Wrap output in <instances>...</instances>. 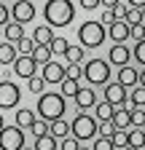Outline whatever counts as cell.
I'll return each mask as SVG.
<instances>
[{
	"mask_svg": "<svg viewBox=\"0 0 145 150\" xmlns=\"http://www.w3.org/2000/svg\"><path fill=\"white\" fill-rule=\"evenodd\" d=\"M30 56H32L35 64H48V62H51V51H48V46H35Z\"/></svg>",
	"mask_w": 145,
	"mask_h": 150,
	"instance_id": "ffe728a7",
	"label": "cell"
},
{
	"mask_svg": "<svg viewBox=\"0 0 145 150\" xmlns=\"http://www.w3.org/2000/svg\"><path fill=\"white\" fill-rule=\"evenodd\" d=\"M124 22L129 27H142V8H129L124 16Z\"/></svg>",
	"mask_w": 145,
	"mask_h": 150,
	"instance_id": "484cf974",
	"label": "cell"
},
{
	"mask_svg": "<svg viewBox=\"0 0 145 150\" xmlns=\"http://www.w3.org/2000/svg\"><path fill=\"white\" fill-rule=\"evenodd\" d=\"M11 64H14V75H19V78H27V81L35 75V67H38V64L32 62V56H16Z\"/></svg>",
	"mask_w": 145,
	"mask_h": 150,
	"instance_id": "7c38bea8",
	"label": "cell"
},
{
	"mask_svg": "<svg viewBox=\"0 0 145 150\" xmlns=\"http://www.w3.org/2000/svg\"><path fill=\"white\" fill-rule=\"evenodd\" d=\"M48 134H51L54 139H65V137L70 134V123H67L65 118H57V121H51V123H48Z\"/></svg>",
	"mask_w": 145,
	"mask_h": 150,
	"instance_id": "e0dca14e",
	"label": "cell"
},
{
	"mask_svg": "<svg viewBox=\"0 0 145 150\" xmlns=\"http://www.w3.org/2000/svg\"><path fill=\"white\" fill-rule=\"evenodd\" d=\"M113 22H118L116 13H113V8H105V11L100 13V24H102V27H110Z\"/></svg>",
	"mask_w": 145,
	"mask_h": 150,
	"instance_id": "e575fe53",
	"label": "cell"
},
{
	"mask_svg": "<svg viewBox=\"0 0 145 150\" xmlns=\"http://www.w3.org/2000/svg\"><path fill=\"white\" fill-rule=\"evenodd\" d=\"M14 121H16V123H14L16 129H22V131H24V129H30V123L35 121V112H32V110H27V107H22V110H16Z\"/></svg>",
	"mask_w": 145,
	"mask_h": 150,
	"instance_id": "d6986e66",
	"label": "cell"
},
{
	"mask_svg": "<svg viewBox=\"0 0 145 150\" xmlns=\"http://www.w3.org/2000/svg\"><path fill=\"white\" fill-rule=\"evenodd\" d=\"M129 35L134 38V40H142V35H145V32H142V27H129Z\"/></svg>",
	"mask_w": 145,
	"mask_h": 150,
	"instance_id": "b9f144b4",
	"label": "cell"
},
{
	"mask_svg": "<svg viewBox=\"0 0 145 150\" xmlns=\"http://www.w3.org/2000/svg\"><path fill=\"white\" fill-rule=\"evenodd\" d=\"M16 56H19V54H16V48L11 43H0V64H11Z\"/></svg>",
	"mask_w": 145,
	"mask_h": 150,
	"instance_id": "603a6c76",
	"label": "cell"
},
{
	"mask_svg": "<svg viewBox=\"0 0 145 150\" xmlns=\"http://www.w3.org/2000/svg\"><path fill=\"white\" fill-rule=\"evenodd\" d=\"M78 40H81V48H97L105 43V27L100 22H83L78 27Z\"/></svg>",
	"mask_w": 145,
	"mask_h": 150,
	"instance_id": "3957f363",
	"label": "cell"
},
{
	"mask_svg": "<svg viewBox=\"0 0 145 150\" xmlns=\"http://www.w3.org/2000/svg\"><path fill=\"white\" fill-rule=\"evenodd\" d=\"M92 150H116V147H113V142H110V139L100 137V139H94V147H92Z\"/></svg>",
	"mask_w": 145,
	"mask_h": 150,
	"instance_id": "f35d334b",
	"label": "cell"
},
{
	"mask_svg": "<svg viewBox=\"0 0 145 150\" xmlns=\"http://www.w3.org/2000/svg\"><path fill=\"white\" fill-rule=\"evenodd\" d=\"M83 70V78L89 81V83H94V86H105L107 83V78H110V64H107L105 59H89L86 62V67H81Z\"/></svg>",
	"mask_w": 145,
	"mask_h": 150,
	"instance_id": "277c9868",
	"label": "cell"
},
{
	"mask_svg": "<svg viewBox=\"0 0 145 150\" xmlns=\"http://www.w3.org/2000/svg\"><path fill=\"white\" fill-rule=\"evenodd\" d=\"M6 38H8V43L14 46L19 38H24V30H22V24H16V22H8L6 24Z\"/></svg>",
	"mask_w": 145,
	"mask_h": 150,
	"instance_id": "7402d4cb",
	"label": "cell"
},
{
	"mask_svg": "<svg viewBox=\"0 0 145 150\" xmlns=\"http://www.w3.org/2000/svg\"><path fill=\"white\" fill-rule=\"evenodd\" d=\"M43 16L48 27H67L75 16V8H72L70 0H48L43 6Z\"/></svg>",
	"mask_w": 145,
	"mask_h": 150,
	"instance_id": "6da1fadb",
	"label": "cell"
},
{
	"mask_svg": "<svg viewBox=\"0 0 145 150\" xmlns=\"http://www.w3.org/2000/svg\"><path fill=\"white\" fill-rule=\"evenodd\" d=\"M30 131H32V134H35V139H38V137H43V134H48V123H46V121H41V118H35V121L30 123Z\"/></svg>",
	"mask_w": 145,
	"mask_h": 150,
	"instance_id": "1f68e13d",
	"label": "cell"
},
{
	"mask_svg": "<svg viewBox=\"0 0 145 150\" xmlns=\"http://www.w3.org/2000/svg\"><path fill=\"white\" fill-rule=\"evenodd\" d=\"M41 78H43L46 83H59V81L65 78V64H59V62L43 64V75H41Z\"/></svg>",
	"mask_w": 145,
	"mask_h": 150,
	"instance_id": "4fadbf2b",
	"label": "cell"
},
{
	"mask_svg": "<svg viewBox=\"0 0 145 150\" xmlns=\"http://www.w3.org/2000/svg\"><path fill=\"white\" fill-rule=\"evenodd\" d=\"M24 147V131L16 126L0 129V150H22Z\"/></svg>",
	"mask_w": 145,
	"mask_h": 150,
	"instance_id": "8992f818",
	"label": "cell"
},
{
	"mask_svg": "<svg viewBox=\"0 0 145 150\" xmlns=\"http://www.w3.org/2000/svg\"><path fill=\"white\" fill-rule=\"evenodd\" d=\"M110 142H113L116 150H124L126 145H129V137H126V131H118V129H116V131H113V137H110Z\"/></svg>",
	"mask_w": 145,
	"mask_h": 150,
	"instance_id": "4dcf8cb0",
	"label": "cell"
},
{
	"mask_svg": "<svg viewBox=\"0 0 145 150\" xmlns=\"http://www.w3.org/2000/svg\"><path fill=\"white\" fill-rule=\"evenodd\" d=\"M30 3H32V0H30Z\"/></svg>",
	"mask_w": 145,
	"mask_h": 150,
	"instance_id": "c3c4849f",
	"label": "cell"
},
{
	"mask_svg": "<svg viewBox=\"0 0 145 150\" xmlns=\"http://www.w3.org/2000/svg\"><path fill=\"white\" fill-rule=\"evenodd\" d=\"M126 6H132V8H142V6H145V0H126Z\"/></svg>",
	"mask_w": 145,
	"mask_h": 150,
	"instance_id": "ee69618b",
	"label": "cell"
},
{
	"mask_svg": "<svg viewBox=\"0 0 145 150\" xmlns=\"http://www.w3.org/2000/svg\"><path fill=\"white\" fill-rule=\"evenodd\" d=\"M126 137H129V147H134V150H142V145H145V131H142V129L126 131Z\"/></svg>",
	"mask_w": 145,
	"mask_h": 150,
	"instance_id": "cb8c5ba5",
	"label": "cell"
},
{
	"mask_svg": "<svg viewBox=\"0 0 145 150\" xmlns=\"http://www.w3.org/2000/svg\"><path fill=\"white\" fill-rule=\"evenodd\" d=\"M57 139H54L51 134H43V137H38V139H35V147L32 150H57Z\"/></svg>",
	"mask_w": 145,
	"mask_h": 150,
	"instance_id": "d4e9b609",
	"label": "cell"
},
{
	"mask_svg": "<svg viewBox=\"0 0 145 150\" xmlns=\"http://www.w3.org/2000/svg\"><path fill=\"white\" fill-rule=\"evenodd\" d=\"M70 131H72V137H75V139H92L97 134V118L81 112V115H75V121L70 123Z\"/></svg>",
	"mask_w": 145,
	"mask_h": 150,
	"instance_id": "5b68a950",
	"label": "cell"
},
{
	"mask_svg": "<svg viewBox=\"0 0 145 150\" xmlns=\"http://www.w3.org/2000/svg\"><path fill=\"white\" fill-rule=\"evenodd\" d=\"M8 13L14 16V22L16 24H27V22H32L35 19V6L30 3V0H16L14 3V8H8Z\"/></svg>",
	"mask_w": 145,
	"mask_h": 150,
	"instance_id": "ba28073f",
	"label": "cell"
},
{
	"mask_svg": "<svg viewBox=\"0 0 145 150\" xmlns=\"http://www.w3.org/2000/svg\"><path fill=\"white\" fill-rule=\"evenodd\" d=\"M107 38H110L113 43H124L126 38H129V24L126 22H113L110 27H107V32H105Z\"/></svg>",
	"mask_w": 145,
	"mask_h": 150,
	"instance_id": "9a60e30c",
	"label": "cell"
},
{
	"mask_svg": "<svg viewBox=\"0 0 145 150\" xmlns=\"http://www.w3.org/2000/svg\"><path fill=\"white\" fill-rule=\"evenodd\" d=\"M8 19H11V13H8V8L0 3V27H6L8 24Z\"/></svg>",
	"mask_w": 145,
	"mask_h": 150,
	"instance_id": "ab89813d",
	"label": "cell"
},
{
	"mask_svg": "<svg viewBox=\"0 0 145 150\" xmlns=\"http://www.w3.org/2000/svg\"><path fill=\"white\" fill-rule=\"evenodd\" d=\"M129 59H132L129 46H124V43H113V48L107 51V64H118V67H124V64H129Z\"/></svg>",
	"mask_w": 145,
	"mask_h": 150,
	"instance_id": "8fae6325",
	"label": "cell"
},
{
	"mask_svg": "<svg viewBox=\"0 0 145 150\" xmlns=\"http://www.w3.org/2000/svg\"><path fill=\"white\" fill-rule=\"evenodd\" d=\"M27 86H30V91H32V94H43V78H41V75H32Z\"/></svg>",
	"mask_w": 145,
	"mask_h": 150,
	"instance_id": "8d00e7d4",
	"label": "cell"
},
{
	"mask_svg": "<svg viewBox=\"0 0 145 150\" xmlns=\"http://www.w3.org/2000/svg\"><path fill=\"white\" fill-rule=\"evenodd\" d=\"M126 97H129V94H126V88H124V86L110 83V81L105 83V99H102V102L113 105V107H121V105L126 102Z\"/></svg>",
	"mask_w": 145,
	"mask_h": 150,
	"instance_id": "9c48e42d",
	"label": "cell"
},
{
	"mask_svg": "<svg viewBox=\"0 0 145 150\" xmlns=\"http://www.w3.org/2000/svg\"><path fill=\"white\" fill-rule=\"evenodd\" d=\"M14 48L19 51V56H30L32 48H35V43H32V38H19V40L14 43Z\"/></svg>",
	"mask_w": 145,
	"mask_h": 150,
	"instance_id": "4316f807",
	"label": "cell"
},
{
	"mask_svg": "<svg viewBox=\"0 0 145 150\" xmlns=\"http://www.w3.org/2000/svg\"><path fill=\"white\" fill-rule=\"evenodd\" d=\"M75 105H78L81 110L94 107V105H97V94H94V88H78V94H75Z\"/></svg>",
	"mask_w": 145,
	"mask_h": 150,
	"instance_id": "2e32d148",
	"label": "cell"
},
{
	"mask_svg": "<svg viewBox=\"0 0 145 150\" xmlns=\"http://www.w3.org/2000/svg\"><path fill=\"white\" fill-rule=\"evenodd\" d=\"M81 8H86V11H94V8H100V0H81Z\"/></svg>",
	"mask_w": 145,
	"mask_h": 150,
	"instance_id": "60d3db41",
	"label": "cell"
},
{
	"mask_svg": "<svg viewBox=\"0 0 145 150\" xmlns=\"http://www.w3.org/2000/svg\"><path fill=\"white\" fill-rule=\"evenodd\" d=\"M134 59H137V64H145V40H137V46H134V51H129Z\"/></svg>",
	"mask_w": 145,
	"mask_h": 150,
	"instance_id": "d590c367",
	"label": "cell"
},
{
	"mask_svg": "<svg viewBox=\"0 0 145 150\" xmlns=\"http://www.w3.org/2000/svg\"><path fill=\"white\" fill-rule=\"evenodd\" d=\"M67 46H70L67 38H62V35H54L51 40H48V51H51V56H54V54H65Z\"/></svg>",
	"mask_w": 145,
	"mask_h": 150,
	"instance_id": "44dd1931",
	"label": "cell"
},
{
	"mask_svg": "<svg viewBox=\"0 0 145 150\" xmlns=\"http://www.w3.org/2000/svg\"><path fill=\"white\" fill-rule=\"evenodd\" d=\"M110 123H113V129H118V131H129V126H132V121H129V110H126V107H113Z\"/></svg>",
	"mask_w": 145,
	"mask_h": 150,
	"instance_id": "5bb4252c",
	"label": "cell"
},
{
	"mask_svg": "<svg viewBox=\"0 0 145 150\" xmlns=\"http://www.w3.org/2000/svg\"><path fill=\"white\" fill-rule=\"evenodd\" d=\"M19 86L14 81H0V110H8L19 105Z\"/></svg>",
	"mask_w": 145,
	"mask_h": 150,
	"instance_id": "52a82bcc",
	"label": "cell"
},
{
	"mask_svg": "<svg viewBox=\"0 0 145 150\" xmlns=\"http://www.w3.org/2000/svg\"><path fill=\"white\" fill-rule=\"evenodd\" d=\"M100 6H105V8H116L118 0H100Z\"/></svg>",
	"mask_w": 145,
	"mask_h": 150,
	"instance_id": "7bdbcfd3",
	"label": "cell"
},
{
	"mask_svg": "<svg viewBox=\"0 0 145 150\" xmlns=\"http://www.w3.org/2000/svg\"><path fill=\"white\" fill-rule=\"evenodd\" d=\"M81 145H78V139H70V137H65L59 145H57V150H78Z\"/></svg>",
	"mask_w": 145,
	"mask_h": 150,
	"instance_id": "74e56055",
	"label": "cell"
},
{
	"mask_svg": "<svg viewBox=\"0 0 145 150\" xmlns=\"http://www.w3.org/2000/svg\"><path fill=\"white\" fill-rule=\"evenodd\" d=\"M22 150H32V147H22Z\"/></svg>",
	"mask_w": 145,
	"mask_h": 150,
	"instance_id": "bcb514c9",
	"label": "cell"
},
{
	"mask_svg": "<svg viewBox=\"0 0 145 150\" xmlns=\"http://www.w3.org/2000/svg\"><path fill=\"white\" fill-rule=\"evenodd\" d=\"M83 48L81 46H67V51H65V56H67V62L70 64H81V59H83Z\"/></svg>",
	"mask_w": 145,
	"mask_h": 150,
	"instance_id": "83f0119b",
	"label": "cell"
},
{
	"mask_svg": "<svg viewBox=\"0 0 145 150\" xmlns=\"http://www.w3.org/2000/svg\"><path fill=\"white\" fill-rule=\"evenodd\" d=\"M116 83L124 86V88H129V86H140V83H142V72L134 70V67H129V64H124V67L118 70V81H116Z\"/></svg>",
	"mask_w": 145,
	"mask_h": 150,
	"instance_id": "30bf717a",
	"label": "cell"
},
{
	"mask_svg": "<svg viewBox=\"0 0 145 150\" xmlns=\"http://www.w3.org/2000/svg\"><path fill=\"white\" fill-rule=\"evenodd\" d=\"M65 78H70V81H78V78H83V70H81V64H67V67H65Z\"/></svg>",
	"mask_w": 145,
	"mask_h": 150,
	"instance_id": "836d02e7",
	"label": "cell"
},
{
	"mask_svg": "<svg viewBox=\"0 0 145 150\" xmlns=\"http://www.w3.org/2000/svg\"><path fill=\"white\" fill-rule=\"evenodd\" d=\"M59 86H62V97H75L78 94V81H70V78H62L59 81Z\"/></svg>",
	"mask_w": 145,
	"mask_h": 150,
	"instance_id": "f546056e",
	"label": "cell"
},
{
	"mask_svg": "<svg viewBox=\"0 0 145 150\" xmlns=\"http://www.w3.org/2000/svg\"><path fill=\"white\" fill-rule=\"evenodd\" d=\"M65 97L62 94H57V91H43L41 97H38V115H41V121H46V123H51V121H57V118H62L65 115Z\"/></svg>",
	"mask_w": 145,
	"mask_h": 150,
	"instance_id": "7a4b0ae2",
	"label": "cell"
},
{
	"mask_svg": "<svg viewBox=\"0 0 145 150\" xmlns=\"http://www.w3.org/2000/svg\"><path fill=\"white\" fill-rule=\"evenodd\" d=\"M3 126H6V121H3V115H0V129H3Z\"/></svg>",
	"mask_w": 145,
	"mask_h": 150,
	"instance_id": "f6af8a7d",
	"label": "cell"
},
{
	"mask_svg": "<svg viewBox=\"0 0 145 150\" xmlns=\"http://www.w3.org/2000/svg\"><path fill=\"white\" fill-rule=\"evenodd\" d=\"M78 150H83V147H78ZM86 150H89V147H86Z\"/></svg>",
	"mask_w": 145,
	"mask_h": 150,
	"instance_id": "7dc6e473",
	"label": "cell"
},
{
	"mask_svg": "<svg viewBox=\"0 0 145 150\" xmlns=\"http://www.w3.org/2000/svg\"><path fill=\"white\" fill-rule=\"evenodd\" d=\"M51 38H54L51 27H48V24H41V27H35V32H32V43H35V46H48Z\"/></svg>",
	"mask_w": 145,
	"mask_h": 150,
	"instance_id": "ac0fdd59",
	"label": "cell"
},
{
	"mask_svg": "<svg viewBox=\"0 0 145 150\" xmlns=\"http://www.w3.org/2000/svg\"><path fill=\"white\" fill-rule=\"evenodd\" d=\"M94 112H97V121H110V115H113V105L97 102V105H94Z\"/></svg>",
	"mask_w": 145,
	"mask_h": 150,
	"instance_id": "f1b7e54d",
	"label": "cell"
},
{
	"mask_svg": "<svg viewBox=\"0 0 145 150\" xmlns=\"http://www.w3.org/2000/svg\"><path fill=\"white\" fill-rule=\"evenodd\" d=\"M113 131H116V129H113L110 121H100V123H97V134L105 137V139H110V137H113Z\"/></svg>",
	"mask_w": 145,
	"mask_h": 150,
	"instance_id": "d6a6232c",
	"label": "cell"
}]
</instances>
